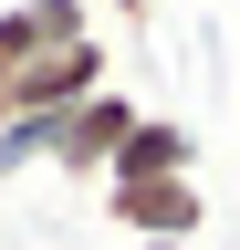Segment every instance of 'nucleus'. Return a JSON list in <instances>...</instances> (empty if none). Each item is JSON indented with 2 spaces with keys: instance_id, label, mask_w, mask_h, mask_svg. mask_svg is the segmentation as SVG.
I'll list each match as a JSON object with an SVG mask.
<instances>
[{
  "instance_id": "1",
  "label": "nucleus",
  "mask_w": 240,
  "mask_h": 250,
  "mask_svg": "<svg viewBox=\"0 0 240 250\" xmlns=\"http://www.w3.org/2000/svg\"><path fill=\"white\" fill-rule=\"evenodd\" d=\"M105 83H115L105 31H84V42H52V52H32L11 83H0V125H11V115H73L84 94H105Z\"/></svg>"
},
{
  "instance_id": "2",
  "label": "nucleus",
  "mask_w": 240,
  "mask_h": 250,
  "mask_svg": "<svg viewBox=\"0 0 240 250\" xmlns=\"http://www.w3.org/2000/svg\"><path fill=\"white\" fill-rule=\"evenodd\" d=\"M136 94L126 83H105V94H84V104L63 115V125H52V167H63V177H84V188H105V167H115V146H126L136 136Z\"/></svg>"
},
{
  "instance_id": "3",
  "label": "nucleus",
  "mask_w": 240,
  "mask_h": 250,
  "mask_svg": "<svg viewBox=\"0 0 240 250\" xmlns=\"http://www.w3.org/2000/svg\"><path fill=\"white\" fill-rule=\"evenodd\" d=\"M105 219L126 240H198L209 229V198H198V177H126V188H94Z\"/></svg>"
},
{
  "instance_id": "4",
  "label": "nucleus",
  "mask_w": 240,
  "mask_h": 250,
  "mask_svg": "<svg viewBox=\"0 0 240 250\" xmlns=\"http://www.w3.org/2000/svg\"><path fill=\"white\" fill-rule=\"evenodd\" d=\"M84 31H94V0H0V83H11L32 52L84 42Z\"/></svg>"
},
{
  "instance_id": "5",
  "label": "nucleus",
  "mask_w": 240,
  "mask_h": 250,
  "mask_svg": "<svg viewBox=\"0 0 240 250\" xmlns=\"http://www.w3.org/2000/svg\"><path fill=\"white\" fill-rule=\"evenodd\" d=\"M126 177H198V136H188L177 115H136V136L115 146L105 188H126Z\"/></svg>"
},
{
  "instance_id": "6",
  "label": "nucleus",
  "mask_w": 240,
  "mask_h": 250,
  "mask_svg": "<svg viewBox=\"0 0 240 250\" xmlns=\"http://www.w3.org/2000/svg\"><path fill=\"white\" fill-rule=\"evenodd\" d=\"M136 250H198V240H136Z\"/></svg>"
}]
</instances>
